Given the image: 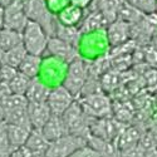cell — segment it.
Segmentation results:
<instances>
[{"mask_svg": "<svg viewBox=\"0 0 157 157\" xmlns=\"http://www.w3.org/2000/svg\"><path fill=\"white\" fill-rule=\"evenodd\" d=\"M140 138H141V136L137 129H135V128L122 129L121 133L117 136V146L116 147L118 148V151H123L126 148L138 145Z\"/></svg>", "mask_w": 157, "mask_h": 157, "instance_id": "obj_20", "label": "cell"}, {"mask_svg": "<svg viewBox=\"0 0 157 157\" xmlns=\"http://www.w3.org/2000/svg\"><path fill=\"white\" fill-rule=\"evenodd\" d=\"M42 63H43L42 57L27 54L18 67V72L25 77H28L29 79H34V78L39 77V73L42 71Z\"/></svg>", "mask_w": 157, "mask_h": 157, "instance_id": "obj_16", "label": "cell"}, {"mask_svg": "<svg viewBox=\"0 0 157 157\" xmlns=\"http://www.w3.org/2000/svg\"><path fill=\"white\" fill-rule=\"evenodd\" d=\"M73 102L74 97L63 86L52 88L47 98V104L53 116H62L72 106Z\"/></svg>", "mask_w": 157, "mask_h": 157, "instance_id": "obj_6", "label": "cell"}, {"mask_svg": "<svg viewBox=\"0 0 157 157\" xmlns=\"http://www.w3.org/2000/svg\"><path fill=\"white\" fill-rule=\"evenodd\" d=\"M5 120V113H4V109L2 107V104H0V123H3Z\"/></svg>", "mask_w": 157, "mask_h": 157, "instance_id": "obj_35", "label": "cell"}, {"mask_svg": "<svg viewBox=\"0 0 157 157\" xmlns=\"http://www.w3.org/2000/svg\"><path fill=\"white\" fill-rule=\"evenodd\" d=\"M30 83V79L28 77L23 75L21 73H17V75L8 83L10 93L11 94H18V96H25V92L28 89V86Z\"/></svg>", "mask_w": 157, "mask_h": 157, "instance_id": "obj_24", "label": "cell"}, {"mask_svg": "<svg viewBox=\"0 0 157 157\" xmlns=\"http://www.w3.org/2000/svg\"><path fill=\"white\" fill-rule=\"evenodd\" d=\"M104 25H108V21L106 20V18H104L99 11L92 10L90 14L87 15L82 20L78 29H79L81 34H87V33H92L94 30L101 29L102 27H104Z\"/></svg>", "mask_w": 157, "mask_h": 157, "instance_id": "obj_18", "label": "cell"}, {"mask_svg": "<svg viewBox=\"0 0 157 157\" xmlns=\"http://www.w3.org/2000/svg\"><path fill=\"white\" fill-rule=\"evenodd\" d=\"M14 2H15V0H0V8L5 9V8H8L9 5H11Z\"/></svg>", "mask_w": 157, "mask_h": 157, "instance_id": "obj_33", "label": "cell"}, {"mask_svg": "<svg viewBox=\"0 0 157 157\" xmlns=\"http://www.w3.org/2000/svg\"><path fill=\"white\" fill-rule=\"evenodd\" d=\"M143 157H157V150L156 148H151L146 152H143Z\"/></svg>", "mask_w": 157, "mask_h": 157, "instance_id": "obj_32", "label": "cell"}, {"mask_svg": "<svg viewBox=\"0 0 157 157\" xmlns=\"http://www.w3.org/2000/svg\"><path fill=\"white\" fill-rule=\"evenodd\" d=\"M10 142L8 138V132H6V124L5 122L0 123V157H9L13 153Z\"/></svg>", "mask_w": 157, "mask_h": 157, "instance_id": "obj_26", "label": "cell"}, {"mask_svg": "<svg viewBox=\"0 0 157 157\" xmlns=\"http://www.w3.org/2000/svg\"><path fill=\"white\" fill-rule=\"evenodd\" d=\"M92 4V10L99 11L109 24L118 18V13L123 3L122 0H93Z\"/></svg>", "mask_w": 157, "mask_h": 157, "instance_id": "obj_15", "label": "cell"}, {"mask_svg": "<svg viewBox=\"0 0 157 157\" xmlns=\"http://www.w3.org/2000/svg\"><path fill=\"white\" fill-rule=\"evenodd\" d=\"M28 15L25 10V4L21 0H15L11 5L4 9V25L3 28L11 29L21 33L28 23Z\"/></svg>", "mask_w": 157, "mask_h": 157, "instance_id": "obj_5", "label": "cell"}, {"mask_svg": "<svg viewBox=\"0 0 157 157\" xmlns=\"http://www.w3.org/2000/svg\"><path fill=\"white\" fill-rule=\"evenodd\" d=\"M54 36L77 48L79 38H81V32L78 29V27H64V25L59 24L57 20Z\"/></svg>", "mask_w": 157, "mask_h": 157, "instance_id": "obj_19", "label": "cell"}, {"mask_svg": "<svg viewBox=\"0 0 157 157\" xmlns=\"http://www.w3.org/2000/svg\"><path fill=\"white\" fill-rule=\"evenodd\" d=\"M156 150H157V147H156Z\"/></svg>", "mask_w": 157, "mask_h": 157, "instance_id": "obj_38", "label": "cell"}, {"mask_svg": "<svg viewBox=\"0 0 157 157\" xmlns=\"http://www.w3.org/2000/svg\"><path fill=\"white\" fill-rule=\"evenodd\" d=\"M92 2L93 0H69V4L73 5V6H77L82 10H84L86 8L92 5Z\"/></svg>", "mask_w": 157, "mask_h": 157, "instance_id": "obj_30", "label": "cell"}, {"mask_svg": "<svg viewBox=\"0 0 157 157\" xmlns=\"http://www.w3.org/2000/svg\"><path fill=\"white\" fill-rule=\"evenodd\" d=\"M131 35V24L121 19H116L108 24V40L111 45L116 47L123 44Z\"/></svg>", "mask_w": 157, "mask_h": 157, "instance_id": "obj_12", "label": "cell"}, {"mask_svg": "<svg viewBox=\"0 0 157 157\" xmlns=\"http://www.w3.org/2000/svg\"><path fill=\"white\" fill-rule=\"evenodd\" d=\"M9 157H33V156L29 155L27 151H25V150L21 147V148H19V150L13 151V153H11Z\"/></svg>", "mask_w": 157, "mask_h": 157, "instance_id": "obj_31", "label": "cell"}, {"mask_svg": "<svg viewBox=\"0 0 157 157\" xmlns=\"http://www.w3.org/2000/svg\"><path fill=\"white\" fill-rule=\"evenodd\" d=\"M6 124V123H5ZM30 126H18V124H6V132L8 138L10 142V146L13 150H19L21 148L25 142H27L30 132H32Z\"/></svg>", "mask_w": 157, "mask_h": 157, "instance_id": "obj_13", "label": "cell"}, {"mask_svg": "<svg viewBox=\"0 0 157 157\" xmlns=\"http://www.w3.org/2000/svg\"><path fill=\"white\" fill-rule=\"evenodd\" d=\"M0 104L4 109V113L17 109L24 106H28V101L24 96H18V94H9V96H4L0 98Z\"/></svg>", "mask_w": 157, "mask_h": 157, "instance_id": "obj_23", "label": "cell"}, {"mask_svg": "<svg viewBox=\"0 0 157 157\" xmlns=\"http://www.w3.org/2000/svg\"><path fill=\"white\" fill-rule=\"evenodd\" d=\"M25 10L29 20L38 23L45 30L49 38L54 36L57 18L48 11L44 0H28L25 3Z\"/></svg>", "mask_w": 157, "mask_h": 157, "instance_id": "obj_2", "label": "cell"}, {"mask_svg": "<svg viewBox=\"0 0 157 157\" xmlns=\"http://www.w3.org/2000/svg\"><path fill=\"white\" fill-rule=\"evenodd\" d=\"M49 143L50 142L45 140V137L43 136L40 131L32 129V132L27 142H25V145L23 146V148L33 157H42V156H45L48 147H49Z\"/></svg>", "mask_w": 157, "mask_h": 157, "instance_id": "obj_10", "label": "cell"}, {"mask_svg": "<svg viewBox=\"0 0 157 157\" xmlns=\"http://www.w3.org/2000/svg\"><path fill=\"white\" fill-rule=\"evenodd\" d=\"M28 120L33 129L40 131L52 117V112L47 102L43 103H28Z\"/></svg>", "mask_w": 157, "mask_h": 157, "instance_id": "obj_9", "label": "cell"}, {"mask_svg": "<svg viewBox=\"0 0 157 157\" xmlns=\"http://www.w3.org/2000/svg\"><path fill=\"white\" fill-rule=\"evenodd\" d=\"M83 17H84V14H83L82 9L69 4L65 9H63L56 18H57L58 23L64 25V27H78V25L82 23Z\"/></svg>", "mask_w": 157, "mask_h": 157, "instance_id": "obj_17", "label": "cell"}, {"mask_svg": "<svg viewBox=\"0 0 157 157\" xmlns=\"http://www.w3.org/2000/svg\"><path fill=\"white\" fill-rule=\"evenodd\" d=\"M49 36L45 30L33 20H28L21 32V44L28 54L42 57L47 52Z\"/></svg>", "mask_w": 157, "mask_h": 157, "instance_id": "obj_1", "label": "cell"}, {"mask_svg": "<svg viewBox=\"0 0 157 157\" xmlns=\"http://www.w3.org/2000/svg\"><path fill=\"white\" fill-rule=\"evenodd\" d=\"M27 50L24 49L23 44L15 47V48H11L6 52H4V58H3V63L2 64H6L9 67H13L18 69V67L20 65V63L23 62V59L27 56Z\"/></svg>", "mask_w": 157, "mask_h": 157, "instance_id": "obj_22", "label": "cell"}, {"mask_svg": "<svg viewBox=\"0 0 157 157\" xmlns=\"http://www.w3.org/2000/svg\"><path fill=\"white\" fill-rule=\"evenodd\" d=\"M47 52L52 56L64 63H71L74 59L79 58V54H78V49L68 43H65L60 39L52 36L48 40V45H47Z\"/></svg>", "mask_w": 157, "mask_h": 157, "instance_id": "obj_7", "label": "cell"}, {"mask_svg": "<svg viewBox=\"0 0 157 157\" xmlns=\"http://www.w3.org/2000/svg\"><path fill=\"white\" fill-rule=\"evenodd\" d=\"M87 145V140L81 137L67 133L60 138L49 143L48 151L45 153L47 157H69L78 148Z\"/></svg>", "mask_w": 157, "mask_h": 157, "instance_id": "obj_4", "label": "cell"}, {"mask_svg": "<svg viewBox=\"0 0 157 157\" xmlns=\"http://www.w3.org/2000/svg\"><path fill=\"white\" fill-rule=\"evenodd\" d=\"M87 78H88V69L86 67L84 62L81 58H77L68 64L67 74L64 77L62 86L67 89L73 97H77L78 94H81L82 90L84 89L86 83H87Z\"/></svg>", "mask_w": 157, "mask_h": 157, "instance_id": "obj_3", "label": "cell"}, {"mask_svg": "<svg viewBox=\"0 0 157 157\" xmlns=\"http://www.w3.org/2000/svg\"><path fill=\"white\" fill-rule=\"evenodd\" d=\"M18 73V69L9 67L6 64H2V72H0V83H9L13 78H14Z\"/></svg>", "mask_w": 157, "mask_h": 157, "instance_id": "obj_29", "label": "cell"}, {"mask_svg": "<svg viewBox=\"0 0 157 157\" xmlns=\"http://www.w3.org/2000/svg\"><path fill=\"white\" fill-rule=\"evenodd\" d=\"M141 14H152L157 10V0H124Z\"/></svg>", "mask_w": 157, "mask_h": 157, "instance_id": "obj_25", "label": "cell"}, {"mask_svg": "<svg viewBox=\"0 0 157 157\" xmlns=\"http://www.w3.org/2000/svg\"><path fill=\"white\" fill-rule=\"evenodd\" d=\"M40 132L43 133V136L45 137L47 141L53 142V141L60 138L62 136L67 135L68 131H67V127H65L60 116H53L52 114L49 121L40 129Z\"/></svg>", "mask_w": 157, "mask_h": 157, "instance_id": "obj_14", "label": "cell"}, {"mask_svg": "<svg viewBox=\"0 0 157 157\" xmlns=\"http://www.w3.org/2000/svg\"><path fill=\"white\" fill-rule=\"evenodd\" d=\"M4 25V9L0 8V29H3Z\"/></svg>", "mask_w": 157, "mask_h": 157, "instance_id": "obj_34", "label": "cell"}, {"mask_svg": "<svg viewBox=\"0 0 157 157\" xmlns=\"http://www.w3.org/2000/svg\"><path fill=\"white\" fill-rule=\"evenodd\" d=\"M69 157H101V155L96 148H93L87 143L81 148H78L75 152H73Z\"/></svg>", "mask_w": 157, "mask_h": 157, "instance_id": "obj_28", "label": "cell"}, {"mask_svg": "<svg viewBox=\"0 0 157 157\" xmlns=\"http://www.w3.org/2000/svg\"><path fill=\"white\" fill-rule=\"evenodd\" d=\"M0 72H2V63H0Z\"/></svg>", "mask_w": 157, "mask_h": 157, "instance_id": "obj_36", "label": "cell"}, {"mask_svg": "<svg viewBox=\"0 0 157 157\" xmlns=\"http://www.w3.org/2000/svg\"><path fill=\"white\" fill-rule=\"evenodd\" d=\"M50 89L52 88L47 83H44L40 78L36 77L34 79H30V83L24 97L27 98L28 103H43L47 102Z\"/></svg>", "mask_w": 157, "mask_h": 157, "instance_id": "obj_11", "label": "cell"}, {"mask_svg": "<svg viewBox=\"0 0 157 157\" xmlns=\"http://www.w3.org/2000/svg\"><path fill=\"white\" fill-rule=\"evenodd\" d=\"M81 106L87 116L106 117L111 111V104L107 97L103 94H88L81 102Z\"/></svg>", "mask_w": 157, "mask_h": 157, "instance_id": "obj_8", "label": "cell"}, {"mask_svg": "<svg viewBox=\"0 0 157 157\" xmlns=\"http://www.w3.org/2000/svg\"><path fill=\"white\" fill-rule=\"evenodd\" d=\"M48 11L52 15L57 17L59 13L69 5V0H44Z\"/></svg>", "mask_w": 157, "mask_h": 157, "instance_id": "obj_27", "label": "cell"}, {"mask_svg": "<svg viewBox=\"0 0 157 157\" xmlns=\"http://www.w3.org/2000/svg\"><path fill=\"white\" fill-rule=\"evenodd\" d=\"M21 44V33L3 28L0 29V49L4 52Z\"/></svg>", "mask_w": 157, "mask_h": 157, "instance_id": "obj_21", "label": "cell"}, {"mask_svg": "<svg viewBox=\"0 0 157 157\" xmlns=\"http://www.w3.org/2000/svg\"><path fill=\"white\" fill-rule=\"evenodd\" d=\"M42 157H47V156H42Z\"/></svg>", "mask_w": 157, "mask_h": 157, "instance_id": "obj_37", "label": "cell"}]
</instances>
